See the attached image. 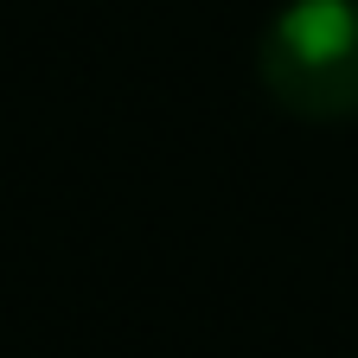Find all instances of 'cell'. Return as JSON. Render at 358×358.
<instances>
[{
	"mask_svg": "<svg viewBox=\"0 0 358 358\" xmlns=\"http://www.w3.org/2000/svg\"><path fill=\"white\" fill-rule=\"evenodd\" d=\"M256 83L301 122L358 115V0H288L256 38Z\"/></svg>",
	"mask_w": 358,
	"mask_h": 358,
	"instance_id": "obj_1",
	"label": "cell"
}]
</instances>
